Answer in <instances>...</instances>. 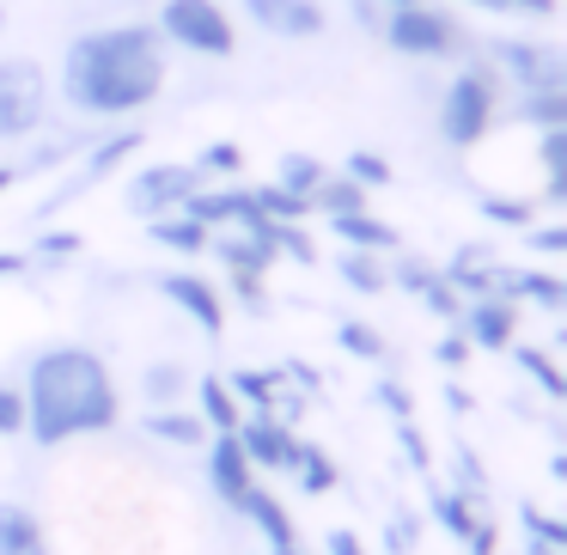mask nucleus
Instances as JSON below:
<instances>
[{
    "mask_svg": "<svg viewBox=\"0 0 567 555\" xmlns=\"http://www.w3.org/2000/svg\"><path fill=\"white\" fill-rule=\"evenodd\" d=\"M165 92V38L153 25L80 31L62 55V99L80 116H135Z\"/></svg>",
    "mask_w": 567,
    "mask_h": 555,
    "instance_id": "1",
    "label": "nucleus"
},
{
    "mask_svg": "<svg viewBox=\"0 0 567 555\" xmlns=\"http://www.w3.org/2000/svg\"><path fill=\"white\" fill-rule=\"evenodd\" d=\"M123 403H116V379L92 348L55 342L31 360L25 372V428L38 445H68L86 433H111Z\"/></svg>",
    "mask_w": 567,
    "mask_h": 555,
    "instance_id": "2",
    "label": "nucleus"
},
{
    "mask_svg": "<svg viewBox=\"0 0 567 555\" xmlns=\"http://www.w3.org/2000/svg\"><path fill=\"white\" fill-rule=\"evenodd\" d=\"M494 116H501V74H494L488 62H464L452 74V86H445V99H440L445 147H464L470 153L494 129Z\"/></svg>",
    "mask_w": 567,
    "mask_h": 555,
    "instance_id": "3",
    "label": "nucleus"
},
{
    "mask_svg": "<svg viewBox=\"0 0 567 555\" xmlns=\"http://www.w3.org/2000/svg\"><path fill=\"white\" fill-rule=\"evenodd\" d=\"M379 38L391 43L396 55H409V62H445V55H464V25H457L445 7H427V0H415V7H391L379 25Z\"/></svg>",
    "mask_w": 567,
    "mask_h": 555,
    "instance_id": "4",
    "label": "nucleus"
},
{
    "mask_svg": "<svg viewBox=\"0 0 567 555\" xmlns=\"http://www.w3.org/2000/svg\"><path fill=\"white\" fill-rule=\"evenodd\" d=\"M43 123H50V80L31 55H7L0 62V147L43 135Z\"/></svg>",
    "mask_w": 567,
    "mask_h": 555,
    "instance_id": "5",
    "label": "nucleus"
},
{
    "mask_svg": "<svg viewBox=\"0 0 567 555\" xmlns=\"http://www.w3.org/2000/svg\"><path fill=\"white\" fill-rule=\"evenodd\" d=\"M153 31H159L165 43H177V50H189V55H208V62H220V55L238 50V31H233L220 0H165Z\"/></svg>",
    "mask_w": 567,
    "mask_h": 555,
    "instance_id": "6",
    "label": "nucleus"
},
{
    "mask_svg": "<svg viewBox=\"0 0 567 555\" xmlns=\"http://www.w3.org/2000/svg\"><path fill=\"white\" fill-rule=\"evenodd\" d=\"M494 68L513 80L518 92H567V55L555 43H537V38H494L488 43Z\"/></svg>",
    "mask_w": 567,
    "mask_h": 555,
    "instance_id": "7",
    "label": "nucleus"
},
{
    "mask_svg": "<svg viewBox=\"0 0 567 555\" xmlns=\"http://www.w3.org/2000/svg\"><path fill=\"white\" fill-rule=\"evenodd\" d=\"M196 189H202V172H196V165L159 160V165H141V172L128 177L123 202H128V214H141V220H159V214H177V208H184Z\"/></svg>",
    "mask_w": 567,
    "mask_h": 555,
    "instance_id": "8",
    "label": "nucleus"
},
{
    "mask_svg": "<svg viewBox=\"0 0 567 555\" xmlns=\"http://www.w3.org/2000/svg\"><path fill=\"white\" fill-rule=\"evenodd\" d=\"M135 153H141V129H123V135H104V141H92L86 165H80V172L68 177V184L55 189L50 202H43V208H38V220H50V214H55V208H68V202H74V196H86V189H99L104 177H111L116 165H128V160H135Z\"/></svg>",
    "mask_w": 567,
    "mask_h": 555,
    "instance_id": "9",
    "label": "nucleus"
},
{
    "mask_svg": "<svg viewBox=\"0 0 567 555\" xmlns=\"http://www.w3.org/2000/svg\"><path fill=\"white\" fill-rule=\"evenodd\" d=\"M457 336H464L470 348H488V354H501V348L518 342V306L501 294H482V299H464V311H457Z\"/></svg>",
    "mask_w": 567,
    "mask_h": 555,
    "instance_id": "10",
    "label": "nucleus"
},
{
    "mask_svg": "<svg viewBox=\"0 0 567 555\" xmlns=\"http://www.w3.org/2000/svg\"><path fill=\"white\" fill-rule=\"evenodd\" d=\"M245 19L269 38H287V43H306V38H323L330 13L318 0H245Z\"/></svg>",
    "mask_w": 567,
    "mask_h": 555,
    "instance_id": "11",
    "label": "nucleus"
},
{
    "mask_svg": "<svg viewBox=\"0 0 567 555\" xmlns=\"http://www.w3.org/2000/svg\"><path fill=\"white\" fill-rule=\"evenodd\" d=\"M238 445H245L250 470H293V452H299V433L275 415H245L238 421Z\"/></svg>",
    "mask_w": 567,
    "mask_h": 555,
    "instance_id": "12",
    "label": "nucleus"
},
{
    "mask_svg": "<svg viewBox=\"0 0 567 555\" xmlns=\"http://www.w3.org/2000/svg\"><path fill=\"white\" fill-rule=\"evenodd\" d=\"M159 294L172 299L177 311H184L189 323H196L202 336H220L226 330V299L214 294L202 275H184V269H172V275H159Z\"/></svg>",
    "mask_w": 567,
    "mask_h": 555,
    "instance_id": "13",
    "label": "nucleus"
},
{
    "mask_svg": "<svg viewBox=\"0 0 567 555\" xmlns=\"http://www.w3.org/2000/svg\"><path fill=\"white\" fill-rule=\"evenodd\" d=\"M494 294L513 299V306H537V311H567V281L549 269H506V263H494Z\"/></svg>",
    "mask_w": 567,
    "mask_h": 555,
    "instance_id": "14",
    "label": "nucleus"
},
{
    "mask_svg": "<svg viewBox=\"0 0 567 555\" xmlns=\"http://www.w3.org/2000/svg\"><path fill=\"white\" fill-rule=\"evenodd\" d=\"M208 489L220 494L233 513L250 494V458H245V445H238V433H214L208 440Z\"/></svg>",
    "mask_w": 567,
    "mask_h": 555,
    "instance_id": "15",
    "label": "nucleus"
},
{
    "mask_svg": "<svg viewBox=\"0 0 567 555\" xmlns=\"http://www.w3.org/2000/svg\"><path fill=\"white\" fill-rule=\"evenodd\" d=\"M269 233H275V226H269ZM208 250L226 263V275H269V269H275V238L238 233V226H220V233H208Z\"/></svg>",
    "mask_w": 567,
    "mask_h": 555,
    "instance_id": "16",
    "label": "nucleus"
},
{
    "mask_svg": "<svg viewBox=\"0 0 567 555\" xmlns=\"http://www.w3.org/2000/svg\"><path fill=\"white\" fill-rule=\"evenodd\" d=\"M184 214H189V220H202L208 233H220V226H245L250 214H257V202H250V189L220 184V189H196V196L184 202Z\"/></svg>",
    "mask_w": 567,
    "mask_h": 555,
    "instance_id": "17",
    "label": "nucleus"
},
{
    "mask_svg": "<svg viewBox=\"0 0 567 555\" xmlns=\"http://www.w3.org/2000/svg\"><path fill=\"white\" fill-rule=\"evenodd\" d=\"M440 275L457 299H482V294H494V250L488 245H457Z\"/></svg>",
    "mask_w": 567,
    "mask_h": 555,
    "instance_id": "18",
    "label": "nucleus"
},
{
    "mask_svg": "<svg viewBox=\"0 0 567 555\" xmlns=\"http://www.w3.org/2000/svg\"><path fill=\"white\" fill-rule=\"evenodd\" d=\"M238 513H245L250 525L262 531V543H269V549H287V543H299V531H293V518H287V506L275 501L269 489H257V482H250V494L238 501Z\"/></svg>",
    "mask_w": 567,
    "mask_h": 555,
    "instance_id": "19",
    "label": "nucleus"
},
{
    "mask_svg": "<svg viewBox=\"0 0 567 555\" xmlns=\"http://www.w3.org/2000/svg\"><path fill=\"white\" fill-rule=\"evenodd\" d=\"M0 555H50V537H43L31 506L0 501Z\"/></svg>",
    "mask_w": 567,
    "mask_h": 555,
    "instance_id": "20",
    "label": "nucleus"
},
{
    "mask_svg": "<svg viewBox=\"0 0 567 555\" xmlns=\"http://www.w3.org/2000/svg\"><path fill=\"white\" fill-rule=\"evenodd\" d=\"M196 403H202L196 415H202V428H208V433H233L238 421H245V403H238V397L226 391L220 372H208V379L196 384Z\"/></svg>",
    "mask_w": 567,
    "mask_h": 555,
    "instance_id": "21",
    "label": "nucleus"
},
{
    "mask_svg": "<svg viewBox=\"0 0 567 555\" xmlns=\"http://www.w3.org/2000/svg\"><path fill=\"white\" fill-rule=\"evenodd\" d=\"M330 233L342 238L348 250H396V233L384 220H372V208H360V214H330Z\"/></svg>",
    "mask_w": 567,
    "mask_h": 555,
    "instance_id": "22",
    "label": "nucleus"
},
{
    "mask_svg": "<svg viewBox=\"0 0 567 555\" xmlns=\"http://www.w3.org/2000/svg\"><path fill=\"white\" fill-rule=\"evenodd\" d=\"M147 238L159 250H177V257H196V250H208V226L189 220L184 208L177 214H159V220H147Z\"/></svg>",
    "mask_w": 567,
    "mask_h": 555,
    "instance_id": "23",
    "label": "nucleus"
},
{
    "mask_svg": "<svg viewBox=\"0 0 567 555\" xmlns=\"http://www.w3.org/2000/svg\"><path fill=\"white\" fill-rule=\"evenodd\" d=\"M141 428L153 433V440H165V445H208V428H202V415H189V409H147V421H141Z\"/></svg>",
    "mask_w": 567,
    "mask_h": 555,
    "instance_id": "24",
    "label": "nucleus"
},
{
    "mask_svg": "<svg viewBox=\"0 0 567 555\" xmlns=\"http://www.w3.org/2000/svg\"><path fill=\"white\" fill-rule=\"evenodd\" d=\"M513 360H518V372H525V379L537 384L543 397H549V403H561V397H567V372L555 367V354H549V348H530V342H513Z\"/></svg>",
    "mask_w": 567,
    "mask_h": 555,
    "instance_id": "25",
    "label": "nucleus"
},
{
    "mask_svg": "<svg viewBox=\"0 0 567 555\" xmlns=\"http://www.w3.org/2000/svg\"><path fill=\"white\" fill-rule=\"evenodd\" d=\"M184 391H189L184 360H153V367L141 372V397H147V409H172V403H184Z\"/></svg>",
    "mask_w": 567,
    "mask_h": 555,
    "instance_id": "26",
    "label": "nucleus"
},
{
    "mask_svg": "<svg viewBox=\"0 0 567 555\" xmlns=\"http://www.w3.org/2000/svg\"><path fill=\"white\" fill-rule=\"evenodd\" d=\"M360 208H367V189H360L348 172H330L318 189H311V214H323V220H330V214H360Z\"/></svg>",
    "mask_w": 567,
    "mask_h": 555,
    "instance_id": "27",
    "label": "nucleus"
},
{
    "mask_svg": "<svg viewBox=\"0 0 567 555\" xmlns=\"http://www.w3.org/2000/svg\"><path fill=\"white\" fill-rule=\"evenodd\" d=\"M513 123H525V129H567V92H518V104H513Z\"/></svg>",
    "mask_w": 567,
    "mask_h": 555,
    "instance_id": "28",
    "label": "nucleus"
},
{
    "mask_svg": "<svg viewBox=\"0 0 567 555\" xmlns=\"http://www.w3.org/2000/svg\"><path fill=\"white\" fill-rule=\"evenodd\" d=\"M281 367L275 372H262V367H245V372H233L226 379V391L238 397V403H250V415H269V403H275V391H281Z\"/></svg>",
    "mask_w": 567,
    "mask_h": 555,
    "instance_id": "29",
    "label": "nucleus"
},
{
    "mask_svg": "<svg viewBox=\"0 0 567 555\" xmlns=\"http://www.w3.org/2000/svg\"><path fill=\"white\" fill-rule=\"evenodd\" d=\"M336 275H342L354 294H384V287H391L379 250H342V257H336Z\"/></svg>",
    "mask_w": 567,
    "mask_h": 555,
    "instance_id": "30",
    "label": "nucleus"
},
{
    "mask_svg": "<svg viewBox=\"0 0 567 555\" xmlns=\"http://www.w3.org/2000/svg\"><path fill=\"white\" fill-rule=\"evenodd\" d=\"M323 177H330V165L311 160V153H281V160H275V184L293 189V196H306V202H311V189H318Z\"/></svg>",
    "mask_w": 567,
    "mask_h": 555,
    "instance_id": "31",
    "label": "nucleus"
},
{
    "mask_svg": "<svg viewBox=\"0 0 567 555\" xmlns=\"http://www.w3.org/2000/svg\"><path fill=\"white\" fill-rule=\"evenodd\" d=\"M293 476H299V489L318 501V494H330L336 489V458L323 452V445H306L299 440V452H293Z\"/></svg>",
    "mask_w": 567,
    "mask_h": 555,
    "instance_id": "32",
    "label": "nucleus"
},
{
    "mask_svg": "<svg viewBox=\"0 0 567 555\" xmlns=\"http://www.w3.org/2000/svg\"><path fill=\"white\" fill-rule=\"evenodd\" d=\"M476 513H482V506L470 501V494H457V489H433V518H440L445 537L464 543V537H470V525H476Z\"/></svg>",
    "mask_w": 567,
    "mask_h": 555,
    "instance_id": "33",
    "label": "nucleus"
},
{
    "mask_svg": "<svg viewBox=\"0 0 567 555\" xmlns=\"http://www.w3.org/2000/svg\"><path fill=\"white\" fill-rule=\"evenodd\" d=\"M86 141H92V135H55V141H43V147H31L25 160L13 165V172H19V177H43V172H55L62 160H74Z\"/></svg>",
    "mask_w": 567,
    "mask_h": 555,
    "instance_id": "34",
    "label": "nucleus"
},
{
    "mask_svg": "<svg viewBox=\"0 0 567 555\" xmlns=\"http://www.w3.org/2000/svg\"><path fill=\"white\" fill-rule=\"evenodd\" d=\"M537 208H543V202H530V196H482V220H494V226H513V233H525V226H537Z\"/></svg>",
    "mask_w": 567,
    "mask_h": 555,
    "instance_id": "35",
    "label": "nucleus"
},
{
    "mask_svg": "<svg viewBox=\"0 0 567 555\" xmlns=\"http://www.w3.org/2000/svg\"><path fill=\"white\" fill-rule=\"evenodd\" d=\"M250 202H257L262 220H306V214H311V202H306V196H293V189H281V184L250 189Z\"/></svg>",
    "mask_w": 567,
    "mask_h": 555,
    "instance_id": "36",
    "label": "nucleus"
},
{
    "mask_svg": "<svg viewBox=\"0 0 567 555\" xmlns=\"http://www.w3.org/2000/svg\"><path fill=\"white\" fill-rule=\"evenodd\" d=\"M196 172L202 177H226V184H233V177L245 172V147H238V141H208L202 160H196Z\"/></svg>",
    "mask_w": 567,
    "mask_h": 555,
    "instance_id": "37",
    "label": "nucleus"
},
{
    "mask_svg": "<svg viewBox=\"0 0 567 555\" xmlns=\"http://www.w3.org/2000/svg\"><path fill=\"white\" fill-rule=\"evenodd\" d=\"M336 342H342L354 360H384V336L372 330V323H360V318H342V323H336Z\"/></svg>",
    "mask_w": 567,
    "mask_h": 555,
    "instance_id": "38",
    "label": "nucleus"
},
{
    "mask_svg": "<svg viewBox=\"0 0 567 555\" xmlns=\"http://www.w3.org/2000/svg\"><path fill=\"white\" fill-rule=\"evenodd\" d=\"M80 250H86V238L62 226V233H38V238H31L25 257H31V263H68V257H80Z\"/></svg>",
    "mask_w": 567,
    "mask_h": 555,
    "instance_id": "39",
    "label": "nucleus"
},
{
    "mask_svg": "<svg viewBox=\"0 0 567 555\" xmlns=\"http://www.w3.org/2000/svg\"><path fill=\"white\" fill-rule=\"evenodd\" d=\"M452 470H457V494H470V501H488V470H482V458L470 452V445H457L452 452Z\"/></svg>",
    "mask_w": 567,
    "mask_h": 555,
    "instance_id": "40",
    "label": "nucleus"
},
{
    "mask_svg": "<svg viewBox=\"0 0 567 555\" xmlns=\"http://www.w3.org/2000/svg\"><path fill=\"white\" fill-rule=\"evenodd\" d=\"M275 257H287V263H318V245L306 238V226L299 220H275Z\"/></svg>",
    "mask_w": 567,
    "mask_h": 555,
    "instance_id": "41",
    "label": "nucleus"
},
{
    "mask_svg": "<svg viewBox=\"0 0 567 555\" xmlns=\"http://www.w3.org/2000/svg\"><path fill=\"white\" fill-rule=\"evenodd\" d=\"M518 525H525V537H537V543H561L567 549V518H555V513H543V506H518Z\"/></svg>",
    "mask_w": 567,
    "mask_h": 555,
    "instance_id": "42",
    "label": "nucleus"
},
{
    "mask_svg": "<svg viewBox=\"0 0 567 555\" xmlns=\"http://www.w3.org/2000/svg\"><path fill=\"white\" fill-rule=\"evenodd\" d=\"M342 172L354 177L360 189H384V184H391V160H384V153H348Z\"/></svg>",
    "mask_w": 567,
    "mask_h": 555,
    "instance_id": "43",
    "label": "nucleus"
},
{
    "mask_svg": "<svg viewBox=\"0 0 567 555\" xmlns=\"http://www.w3.org/2000/svg\"><path fill=\"white\" fill-rule=\"evenodd\" d=\"M415 299H421V306H427V311H433V318H445V323H452V318H457V311H464V299H457V294H452V287H445V275H440V269H433V281H427V287H421V294H415Z\"/></svg>",
    "mask_w": 567,
    "mask_h": 555,
    "instance_id": "44",
    "label": "nucleus"
},
{
    "mask_svg": "<svg viewBox=\"0 0 567 555\" xmlns=\"http://www.w3.org/2000/svg\"><path fill=\"white\" fill-rule=\"evenodd\" d=\"M372 403H379L391 421H415V397H409L396 379H379V384H372Z\"/></svg>",
    "mask_w": 567,
    "mask_h": 555,
    "instance_id": "45",
    "label": "nucleus"
},
{
    "mask_svg": "<svg viewBox=\"0 0 567 555\" xmlns=\"http://www.w3.org/2000/svg\"><path fill=\"white\" fill-rule=\"evenodd\" d=\"M384 275H391V287H403V294H421V287L433 281V263H421V257H396V263H384Z\"/></svg>",
    "mask_w": 567,
    "mask_h": 555,
    "instance_id": "46",
    "label": "nucleus"
},
{
    "mask_svg": "<svg viewBox=\"0 0 567 555\" xmlns=\"http://www.w3.org/2000/svg\"><path fill=\"white\" fill-rule=\"evenodd\" d=\"M25 433V391L19 384H0V440Z\"/></svg>",
    "mask_w": 567,
    "mask_h": 555,
    "instance_id": "47",
    "label": "nucleus"
},
{
    "mask_svg": "<svg viewBox=\"0 0 567 555\" xmlns=\"http://www.w3.org/2000/svg\"><path fill=\"white\" fill-rule=\"evenodd\" d=\"M518 238H525V245L537 250V257H561V250H567V226H561V220H549V226H525Z\"/></svg>",
    "mask_w": 567,
    "mask_h": 555,
    "instance_id": "48",
    "label": "nucleus"
},
{
    "mask_svg": "<svg viewBox=\"0 0 567 555\" xmlns=\"http://www.w3.org/2000/svg\"><path fill=\"white\" fill-rule=\"evenodd\" d=\"M482 13H518V19H555V0H470Z\"/></svg>",
    "mask_w": 567,
    "mask_h": 555,
    "instance_id": "49",
    "label": "nucleus"
},
{
    "mask_svg": "<svg viewBox=\"0 0 567 555\" xmlns=\"http://www.w3.org/2000/svg\"><path fill=\"white\" fill-rule=\"evenodd\" d=\"M233 294L250 318H269V294H262V275H233Z\"/></svg>",
    "mask_w": 567,
    "mask_h": 555,
    "instance_id": "50",
    "label": "nucleus"
},
{
    "mask_svg": "<svg viewBox=\"0 0 567 555\" xmlns=\"http://www.w3.org/2000/svg\"><path fill=\"white\" fill-rule=\"evenodd\" d=\"M396 445H403L409 470H421V476H427V440H421V428H415V421H396Z\"/></svg>",
    "mask_w": 567,
    "mask_h": 555,
    "instance_id": "51",
    "label": "nucleus"
},
{
    "mask_svg": "<svg viewBox=\"0 0 567 555\" xmlns=\"http://www.w3.org/2000/svg\"><path fill=\"white\" fill-rule=\"evenodd\" d=\"M433 360H440V367L445 372H457V367H470V342H464V336H440V348H433Z\"/></svg>",
    "mask_w": 567,
    "mask_h": 555,
    "instance_id": "52",
    "label": "nucleus"
},
{
    "mask_svg": "<svg viewBox=\"0 0 567 555\" xmlns=\"http://www.w3.org/2000/svg\"><path fill=\"white\" fill-rule=\"evenodd\" d=\"M281 379L293 384V391H306V397H318V391H323V379L306 367V360H287V367H281Z\"/></svg>",
    "mask_w": 567,
    "mask_h": 555,
    "instance_id": "53",
    "label": "nucleus"
},
{
    "mask_svg": "<svg viewBox=\"0 0 567 555\" xmlns=\"http://www.w3.org/2000/svg\"><path fill=\"white\" fill-rule=\"evenodd\" d=\"M464 549H470V555H494V525H488V513H476V525H470Z\"/></svg>",
    "mask_w": 567,
    "mask_h": 555,
    "instance_id": "54",
    "label": "nucleus"
},
{
    "mask_svg": "<svg viewBox=\"0 0 567 555\" xmlns=\"http://www.w3.org/2000/svg\"><path fill=\"white\" fill-rule=\"evenodd\" d=\"M384 543H391V555H409V549H415V518L403 513L391 531H384Z\"/></svg>",
    "mask_w": 567,
    "mask_h": 555,
    "instance_id": "55",
    "label": "nucleus"
},
{
    "mask_svg": "<svg viewBox=\"0 0 567 555\" xmlns=\"http://www.w3.org/2000/svg\"><path fill=\"white\" fill-rule=\"evenodd\" d=\"M323 555H367V543H360L354 531H342V525H336L330 537H323Z\"/></svg>",
    "mask_w": 567,
    "mask_h": 555,
    "instance_id": "56",
    "label": "nucleus"
},
{
    "mask_svg": "<svg viewBox=\"0 0 567 555\" xmlns=\"http://www.w3.org/2000/svg\"><path fill=\"white\" fill-rule=\"evenodd\" d=\"M25 269H31V257H25V250H0V281H19Z\"/></svg>",
    "mask_w": 567,
    "mask_h": 555,
    "instance_id": "57",
    "label": "nucleus"
},
{
    "mask_svg": "<svg viewBox=\"0 0 567 555\" xmlns=\"http://www.w3.org/2000/svg\"><path fill=\"white\" fill-rule=\"evenodd\" d=\"M445 409H452V415H470V391H464V384H445Z\"/></svg>",
    "mask_w": 567,
    "mask_h": 555,
    "instance_id": "58",
    "label": "nucleus"
},
{
    "mask_svg": "<svg viewBox=\"0 0 567 555\" xmlns=\"http://www.w3.org/2000/svg\"><path fill=\"white\" fill-rule=\"evenodd\" d=\"M525 555H567L561 543H537V537H525Z\"/></svg>",
    "mask_w": 567,
    "mask_h": 555,
    "instance_id": "59",
    "label": "nucleus"
},
{
    "mask_svg": "<svg viewBox=\"0 0 567 555\" xmlns=\"http://www.w3.org/2000/svg\"><path fill=\"white\" fill-rule=\"evenodd\" d=\"M13 184H19V172H13V165H0V196H7Z\"/></svg>",
    "mask_w": 567,
    "mask_h": 555,
    "instance_id": "60",
    "label": "nucleus"
},
{
    "mask_svg": "<svg viewBox=\"0 0 567 555\" xmlns=\"http://www.w3.org/2000/svg\"><path fill=\"white\" fill-rule=\"evenodd\" d=\"M269 555H311V549H299V543H287V549H269Z\"/></svg>",
    "mask_w": 567,
    "mask_h": 555,
    "instance_id": "61",
    "label": "nucleus"
},
{
    "mask_svg": "<svg viewBox=\"0 0 567 555\" xmlns=\"http://www.w3.org/2000/svg\"><path fill=\"white\" fill-rule=\"evenodd\" d=\"M0 31H7V7H0Z\"/></svg>",
    "mask_w": 567,
    "mask_h": 555,
    "instance_id": "62",
    "label": "nucleus"
}]
</instances>
